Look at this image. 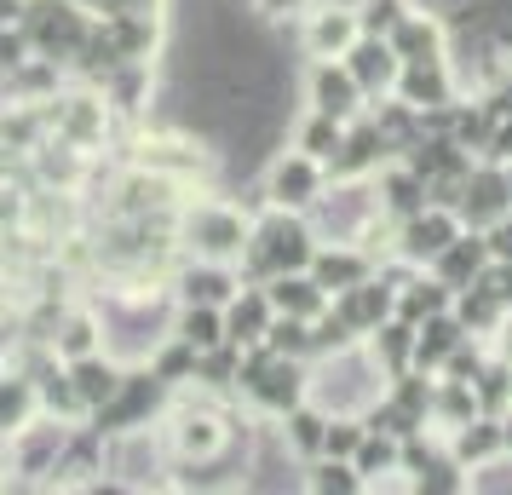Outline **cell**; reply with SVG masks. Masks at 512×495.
Instances as JSON below:
<instances>
[{
	"label": "cell",
	"mask_w": 512,
	"mask_h": 495,
	"mask_svg": "<svg viewBox=\"0 0 512 495\" xmlns=\"http://www.w3.org/2000/svg\"><path fill=\"white\" fill-rule=\"evenodd\" d=\"M472 398H478L484 415H507V409H512V363L501 352H489L484 369L472 375Z\"/></svg>",
	"instance_id": "cell-32"
},
{
	"label": "cell",
	"mask_w": 512,
	"mask_h": 495,
	"mask_svg": "<svg viewBox=\"0 0 512 495\" xmlns=\"http://www.w3.org/2000/svg\"><path fill=\"white\" fill-rule=\"evenodd\" d=\"M231 398L254 421H282L294 403H305V357H282V352H265V346H248L242 352V369H236Z\"/></svg>",
	"instance_id": "cell-3"
},
{
	"label": "cell",
	"mask_w": 512,
	"mask_h": 495,
	"mask_svg": "<svg viewBox=\"0 0 512 495\" xmlns=\"http://www.w3.org/2000/svg\"><path fill=\"white\" fill-rule=\"evenodd\" d=\"M351 467L363 472V490L397 484V472H403V438L386 432V426H363V444L351 449Z\"/></svg>",
	"instance_id": "cell-21"
},
{
	"label": "cell",
	"mask_w": 512,
	"mask_h": 495,
	"mask_svg": "<svg viewBox=\"0 0 512 495\" xmlns=\"http://www.w3.org/2000/svg\"><path fill=\"white\" fill-rule=\"evenodd\" d=\"M305 110L351 121V116H363L369 104H363V93H357V81H351V70L340 58H311L305 64Z\"/></svg>",
	"instance_id": "cell-11"
},
{
	"label": "cell",
	"mask_w": 512,
	"mask_h": 495,
	"mask_svg": "<svg viewBox=\"0 0 512 495\" xmlns=\"http://www.w3.org/2000/svg\"><path fill=\"white\" fill-rule=\"evenodd\" d=\"M392 300H397V288L374 271V277H363V283H351V288H340V294H328V311L346 323V334H363L369 329H380L386 317H392Z\"/></svg>",
	"instance_id": "cell-12"
},
{
	"label": "cell",
	"mask_w": 512,
	"mask_h": 495,
	"mask_svg": "<svg viewBox=\"0 0 512 495\" xmlns=\"http://www.w3.org/2000/svg\"><path fill=\"white\" fill-rule=\"evenodd\" d=\"M185 346H196V352H208V346H225V311L219 306H179L173 300V329Z\"/></svg>",
	"instance_id": "cell-30"
},
{
	"label": "cell",
	"mask_w": 512,
	"mask_h": 495,
	"mask_svg": "<svg viewBox=\"0 0 512 495\" xmlns=\"http://www.w3.org/2000/svg\"><path fill=\"white\" fill-rule=\"evenodd\" d=\"M455 213H461L466 231H489L501 213H512V185H507V167L501 162H478L466 167L461 190H455Z\"/></svg>",
	"instance_id": "cell-7"
},
{
	"label": "cell",
	"mask_w": 512,
	"mask_h": 495,
	"mask_svg": "<svg viewBox=\"0 0 512 495\" xmlns=\"http://www.w3.org/2000/svg\"><path fill=\"white\" fill-rule=\"evenodd\" d=\"M323 426H328V415L305 398V403H294V409L277 421V438H282V449L305 467V461H317V455H323Z\"/></svg>",
	"instance_id": "cell-25"
},
{
	"label": "cell",
	"mask_w": 512,
	"mask_h": 495,
	"mask_svg": "<svg viewBox=\"0 0 512 495\" xmlns=\"http://www.w3.org/2000/svg\"><path fill=\"white\" fill-rule=\"evenodd\" d=\"M484 265H489V242H484V231H461L455 242H443L438 248V260L426 265L432 277H438L449 294L455 288H466V283H478L484 277Z\"/></svg>",
	"instance_id": "cell-19"
},
{
	"label": "cell",
	"mask_w": 512,
	"mask_h": 495,
	"mask_svg": "<svg viewBox=\"0 0 512 495\" xmlns=\"http://www.w3.org/2000/svg\"><path fill=\"white\" fill-rule=\"evenodd\" d=\"M41 415V398H35V375L24 363H0V444L18 432L24 421Z\"/></svg>",
	"instance_id": "cell-23"
},
{
	"label": "cell",
	"mask_w": 512,
	"mask_h": 495,
	"mask_svg": "<svg viewBox=\"0 0 512 495\" xmlns=\"http://www.w3.org/2000/svg\"><path fill=\"white\" fill-rule=\"evenodd\" d=\"M328 185V167L317 156H305V150H277L265 173H259V208H288V213H305Z\"/></svg>",
	"instance_id": "cell-6"
},
{
	"label": "cell",
	"mask_w": 512,
	"mask_h": 495,
	"mask_svg": "<svg viewBox=\"0 0 512 495\" xmlns=\"http://www.w3.org/2000/svg\"><path fill=\"white\" fill-rule=\"evenodd\" d=\"M265 300L277 317H305V323H317L328 311V294L311 283V271H277V277H265Z\"/></svg>",
	"instance_id": "cell-22"
},
{
	"label": "cell",
	"mask_w": 512,
	"mask_h": 495,
	"mask_svg": "<svg viewBox=\"0 0 512 495\" xmlns=\"http://www.w3.org/2000/svg\"><path fill=\"white\" fill-rule=\"evenodd\" d=\"M489 352H501V357L512 363V311H507V323L495 329V340H489Z\"/></svg>",
	"instance_id": "cell-39"
},
{
	"label": "cell",
	"mask_w": 512,
	"mask_h": 495,
	"mask_svg": "<svg viewBox=\"0 0 512 495\" xmlns=\"http://www.w3.org/2000/svg\"><path fill=\"white\" fill-rule=\"evenodd\" d=\"M317 254V231L305 213H288V208H259L254 225H248V248H242V283H265L277 271H305Z\"/></svg>",
	"instance_id": "cell-2"
},
{
	"label": "cell",
	"mask_w": 512,
	"mask_h": 495,
	"mask_svg": "<svg viewBox=\"0 0 512 495\" xmlns=\"http://www.w3.org/2000/svg\"><path fill=\"white\" fill-rule=\"evenodd\" d=\"M265 352H282V357H305L311 363V323L305 317H271V329H265V340H259Z\"/></svg>",
	"instance_id": "cell-33"
},
{
	"label": "cell",
	"mask_w": 512,
	"mask_h": 495,
	"mask_svg": "<svg viewBox=\"0 0 512 495\" xmlns=\"http://www.w3.org/2000/svg\"><path fill=\"white\" fill-rule=\"evenodd\" d=\"M70 369V386H75V398L87 403V421H93L104 403L121 392V380H127V363H116L110 352H87V357H75V363H64Z\"/></svg>",
	"instance_id": "cell-18"
},
{
	"label": "cell",
	"mask_w": 512,
	"mask_h": 495,
	"mask_svg": "<svg viewBox=\"0 0 512 495\" xmlns=\"http://www.w3.org/2000/svg\"><path fill=\"white\" fill-rule=\"evenodd\" d=\"M403 12H409V0H357V29L363 35H392Z\"/></svg>",
	"instance_id": "cell-35"
},
{
	"label": "cell",
	"mask_w": 512,
	"mask_h": 495,
	"mask_svg": "<svg viewBox=\"0 0 512 495\" xmlns=\"http://www.w3.org/2000/svg\"><path fill=\"white\" fill-rule=\"evenodd\" d=\"M449 288L432 277V271H415L409 283L397 288V300H392V317H403V323H426V317H438V311H449Z\"/></svg>",
	"instance_id": "cell-28"
},
{
	"label": "cell",
	"mask_w": 512,
	"mask_h": 495,
	"mask_svg": "<svg viewBox=\"0 0 512 495\" xmlns=\"http://www.w3.org/2000/svg\"><path fill=\"white\" fill-rule=\"evenodd\" d=\"M0 490H6V472H0Z\"/></svg>",
	"instance_id": "cell-42"
},
{
	"label": "cell",
	"mask_w": 512,
	"mask_h": 495,
	"mask_svg": "<svg viewBox=\"0 0 512 495\" xmlns=\"http://www.w3.org/2000/svg\"><path fill=\"white\" fill-rule=\"evenodd\" d=\"M167 288H173V300H179V306H225L236 288H242V271L225 265V260H196V254H179Z\"/></svg>",
	"instance_id": "cell-9"
},
{
	"label": "cell",
	"mask_w": 512,
	"mask_h": 495,
	"mask_svg": "<svg viewBox=\"0 0 512 495\" xmlns=\"http://www.w3.org/2000/svg\"><path fill=\"white\" fill-rule=\"evenodd\" d=\"M443 449L461 461L466 472H484L489 461H501L507 455V444H501V415H472V421H461L455 432H443Z\"/></svg>",
	"instance_id": "cell-17"
},
{
	"label": "cell",
	"mask_w": 512,
	"mask_h": 495,
	"mask_svg": "<svg viewBox=\"0 0 512 495\" xmlns=\"http://www.w3.org/2000/svg\"><path fill=\"white\" fill-rule=\"evenodd\" d=\"M501 444H507V461H512V409L501 415Z\"/></svg>",
	"instance_id": "cell-40"
},
{
	"label": "cell",
	"mask_w": 512,
	"mask_h": 495,
	"mask_svg": "<svg viewBox=\"0 0 512 495\" xmlns=\"http://www.w3.org/2000/svg\"><path fill=\"white\" fill-rule=\"evenodd\" d=\"M340 139H346V121L323 116V110H300L294 133H288V144H294V150H305V156H317V162H328V156L340 150Z\"/></svg>",
	"instance_id": "cell-29"
},
{
	"label": "cell",
	"mask_w": 512,
	"mask_h": 495,
	"mask_svg": "<svg viewBox=\"0 0 512 495\" xmlns=\"http://www.w3.org/2000/svg\"><path fill=\"white\" fill-rule=\"evenodd\" d=\"M357 12L351 6H334V0H317L300 18V52L305 58H346V47L357 41Z\"/></svg>",
	"instance_id": "cell-14"
},
{
	"label": "cell",
	"mask_w": 512,
	"mask_h": 495,
	"mask_svg": "<svg viewBox=\"0 0 512 495\" xmlns=\"http://www.w3.org/2000/svg\"><path fill=\"white\" fill-rule=\"evenodd\" d=\"M484 242H489V260H512V213H501V219L489 225Z\"/></svg>",
	"instance_id": "cell-38"
},
{
	"label": "cell",
	"mask_w": 512,
	"mask_h": 495,
	"mask_svg": "<svg viewBox=\"0 0 512 495\" xmlns=\"http://www.w3.org/2000/svg\"><path fill=\"white\" fill-rule=\"evenodd\" d=\"M501 167H507V185H512V162H501Z\"/></svg>",
	"instance_id": "cell-41"
},
{
	"label": "cell",
	"mask_w": 512,
	"mask_h": 495,
	"mask_svg": "<svg viewBox=\"0 0 512 495\" xmlns=\"http://www.w3.org/2000/svg\"><path fill=\"white\" fill-rule=\"evenodd\" d=\"M29 196H35L29 185H18V179L0 173V236L29 231Z\"/></svg>",
	"instance_id": "cell-34"
},
{
	"label": "cell",
	"mask_w": 512,
	"mask_h": 495,
	"mask_svg": "<svg viewBox=\"0 0 512 495\" xmlns=\"http://www.w3.org/2000/svg\"><path fill=\"white\" fill-rule=\"evenodd\" d=\"M363 346H369V357L380 363V375L392 380L409 369V357H415V323H403V317H386L380 329L363 334Z\"/></svg>",
	"instance_id": "cell-27"
},
{
	"label": "cell",
	"mask_w": 512,
	"mask_h": 495,
	"mask_svg": "<svg viewBox=\"0 0 512 495\" xmlns=\"http://www.w3.org/2000/svg\"><path fill=\"white\" fill-rule=\"evenodd\" d=\"M24 35L35 58H52L58 70H75V58L93 35V12L75 0H29L24 12Z\"/></svg>",
	"instance_id": "cell-5"
},
{
	"label": "cell",
	"mask_w": 512,
	"mask_h": 495,
	"mask_svg": "<svg viewBox=\"0 0 512 495\" xmlns=\"http://www.w3.org/2000/svg\"><path fill=\"white\" fill-rule=\"evenodd\" d=\"M219 311H225V340H231V346H242V352H248V346H259V340H265V329H271V317H277L259 283H242Z\"/></svg>",
	"instance_id": "cell-20"
},
{
	"label": "cell",
	"mask_w": 512,
	"mask_h": 495,
	"mask_svg": "<svg viewBox=\"0 0 512 495\" xmlns=\"http://www.w3.org/2000/svg\"><path fill=\"white\" fill-rule=\"evenodd\" d=\"M248 225H254V213L225 202V196H213L202 185V190H190L185 202H179V213H173V242H179V254L236 265L242 248H248Z\"/></svg>",
	"instance_id": "cell-1"
},
{
	"label": "cell",
	"mask_w": 512,
	"mask_h": 495,
	"mask_svg": "<svg viewBox=\"0 0 512 495\" xmlns=\"http://www.w3.org/2000/svg\"><path fill=\"white\" fill-rule=\"evenodd\" d=\"M58 363H75L87 352H104V323H98V306H58L52 311L47 334H35Z\"/></svg>",
	"instance_id": "cell-13"
},
{
	"label": "cell",
	"mask_w": 512,
	"mask_h": 495,
	"mask_svg": "<svg viewBox=\"0 0 512 495\" xmlns=\"http://www.w3.org/2000/svg\"><path fill=\"white\" fill-rule=\"evenodd\" d=\"M374 254L363 248V242H317V254H311V283L323 288V294H340V288L363 283V277H374Z\"/></svg>",
	"instance_id": "cell-15"
},
{
	"label": "cell",
	"mask_w": 512,
	"mask_h": 495,
	"mask_svg": "<svg viewBox=\"0 0 512 495\" xmlns=\"http://www.w3.org/2000/svg\"><path fill=\"white\" fill-rule=\"evenodd\" d=\"M449 311H455V323H461L466 334H478V340H495V329L507 323V306L484 288V277H478V283H466V288H455Z\"/></svg>",
	"instance_id": "cell-26"
},
{
	"label": "cell",
	"mask_w": 512,
	"mask_h": 495,
	"mask_svg": "<svg viewBox=\"0 0 512 495\" xmlns=\"http://www.w3.org/2000/svg\"><path fill=\"white\" fill-rule=\"evenodd\" d=\"M461 93H466V87H461V75H455V64H449V52L403 64V70H397V87H392L397 104H409V110H420V116H432V110H449V104H455Z\"/></svg>",
	"instance_id": "cell-8"
},
{
	"label": "cell",
	"mask_w": 512,
	"mask_h": 495,
	"mask_svg": "<svg viewBox=\"0 0 512 495\" xmlns=\"http://www.w3.org/2000/svg\"><path fill=\"white\" fill-rule=\"evenodd\" d=\"M484 288L512 311V260H489V265H484Z\"/></svg>",
	"instance_id": "cell-37"
},
{
	"label": "cell",
	"mask_w": 512,
	"mask_h": 495,
	"mask_svg": "<svg viewBox=\"0 0 512 495\" xmlns=\"http://www.w3.org/2000/svg\"><path fill=\"white\" fill-rule=\"evenodd\" d=\"M386 41H392V52L403 58V64H415V58H438V52H449V24H443V12L409 0V12L392 24Z\"/></svg>",
	"instance_id": "cell-16"
},
{
	"label": "cell",
	"mask_w": 512,
	"mask_h": 495,
	"mask_svg": "<svg viewBox=\"0 0 512 495\" xmlns=\"http://www.w3.org/2000/svg\"><path fill=\"white\" fill-rule=\"evenodd\" d=\"M104 438V490H167L162 472H173V449H167L162 426H116L98 432Z\"/></svg>",
	"instance_id": "cell-4"
},
{
	"label": "cell",
	"mask_w": 512,
	"mask_h": 495,
	"mask_svg": "<svg viewBox=\"0 0 512 495\" xmlns=\"http://www.w3.org/2000/svg\"><path fill=\"white\" fill-rule=\"evenodd\" d=\"M305 478L300 490L311 495H363V472L351 467V461H334V455H317V461H305Z\"/></svg>",
	"instance_id": "cell-31"
},
{
	"label": "cell",
	"mask_w": 512,
	"mask_h": 495,
	"mask_svg": "<svg viewBox=\"0 0 512 495\" xmlns=\"http://www.w3.org/2000/svg\"><path fill=\"white\" fill-rule=\"evenodd\" d=\"M317 0H254V18L259 24H300Z\"/></svg>",
	"instance_id": "cell-36"
},
{
	"label": "cell",
	"mask_w": 512,
	"mask_h": 495,
	"mask_svg": "<svg viewBox=\"0 0 512 495\" xmlns=\"http://www.w3.org/2000/svg\"><path fill=\"white\" fill-rule=\"evenodd\" d=\"M351 70V81H357V93H363V104H380V98H392L397 87V70H403V58L392 52V41L386 35H357L346 47V58H340Z\"/></svg>",
	"instance_id": "cell-10"
},
{
	"label": "cell",
	"mask_w": 512,
	"mask_h": 495,
	"mask_svg": "<svg viewBox=\"0 0 512 495\" xmlns=\"http://www.w3.org/2000/svg\"><path fill=\"white\" fill-rule=\"evenodd\" d=\"M461 340H466V329L455 323V311H438V317L415 323V357H409V369H420V375H438L443 357L455 352Z\"/></svg>",
	"instance_id": "cell-24"
}]
</instances>
